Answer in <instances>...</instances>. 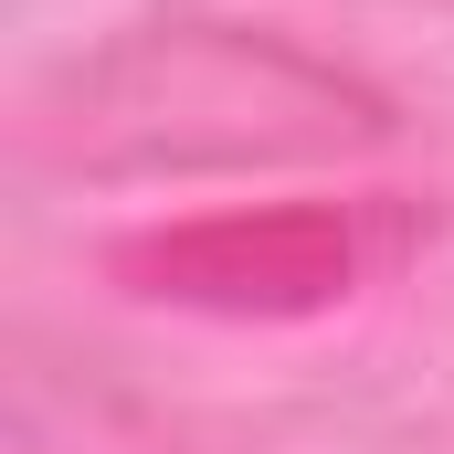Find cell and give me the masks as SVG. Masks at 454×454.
Instances as JSON below:
<instances>
[{
    "mask_svg": "<svg viewBox=\"0 0 454 454\" xmlns=\"http://www.w3.org/2000/svg\"><path fill=\"white\" fill-rule=\"evenodd\" d=\"M391 116L370 85H348L339 64H307L286 43L254 32H137L96 64L64 74V96H43L32 148L53 169H254V159H328L370 148Z\"/></svg>",
    "mask_w": 454,
    "mask_h": 454,
    "instance_id": "1",
    "label": "cell"
},
{
    "mask_svg": "<svg viewBox=\"0 0 454 454\" xmlns=\"http://www.w3.org/2000/svg\"><path fill=\"white\" fill-rule=\"evenodd\" d=\"M391 254V232L370 212H212V223H169L116 243V275L137 296L169 307H212V317H317L359 296V275Z\"/></svg>",
    "mask_w": 454,
    "mask_h": 454,
    "instance_id": "2",
    "label": "cell"
}]
</instances>
